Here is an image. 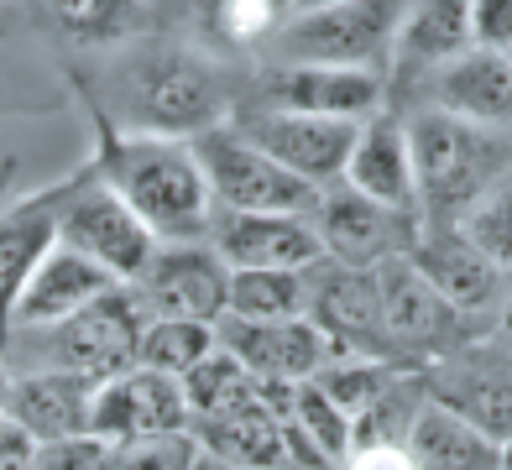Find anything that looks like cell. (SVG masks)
<instances>
[{"instance_id":"1","label":"cell","mask_w":512,"mask_h":470,"mask_svg":"<svg viewBox=\"0 0 512 470\" xmlns=\"http://www.w3.org/2000/svg\"><path fill=\"white\" fill-rule=\"evenodd\" d=\"M95 173L147 220V230L157 235L162 246L209 241V230H215L220 204H215V194H209V178L199 168L194 141L136 136V131L110 126L100 115Z\"/></svg>"},{"instance_id":"2","label":"cell","mask_w":512,"mask_h":470,"mask_svg":"<svg viewBox=\"0 0 512 470\" xmlns=\"http://www.w3.org/2000/svg\"><path fill=\"white\" fill-rule=\"evenodd\" d=\"M236 110L225 74L189 47L157 42L121 63L115 74V121L136 136H178L194 141L209 126H225Z\"/></svg>"},{"instance_id":"3","label":"cell","mask_w":512,"mask_h":470,"mask_svg":"<svg viewBox=\"0 0 512 470\" xmlns=\"http://www.w3.org/2000/svg\"><path fill=\"white\" fill-rule=\"evenodd\" d=\"M408 141H413L424 220H460L486 188L502 183L507 162H512V147L502 131H486L434 105H418L408 115Z\"/></svg>"},{"instance_id":"4","label":"cell","mask_w":512,"mask_h":470,"mask_svg":"<svg viewBox=\"0 0 512 470\" xmlns=\"http://www.w3.org/2000/svg\"><path fill=\"white\" fill-rule=\"evenodd\" d=\"M408 6L413 0H340L319 11H293L256 53H262V68H371L392 79V53H398Z\"/></svg>"},{"instance_id":"5","label":"cell","mask_w":512,"mask_h":470,"mask_svg":"<svg viewBox=\"0 0 512 470\" xmlns=\"http://www.w3.org/2000/svg\"><path fill=\"white\" fill-rule=\"evenodd\" d=\"M142 329H147V309L136 303L131 282L110 288L105 298H95L89 309H79L74 319L48 324V329H11L0 345V361L11 356H37L27 371H74L89 382H110L136 366L142 356Z\"/></svg>"},{"instance_id":"6","label":"cell","mask_w":512,"mask_h":470,"mask_svg":"<svg viewBox=\"0 0 512 470\" xmlns=\"http://www.w3.org/2000/svg\"><path fill=\"white\" fill-rule=\"evenodd\" d=\"M194 152L220 209H241V215H314L319 209L324 188H314L309 178H298L277 157H267L230 121L194 136Z\"/></svg>"},{"instance_id":"7","label":"cell","mask_w":512,"mask_h":470,"mask_svg":"<svg viewBox=\"0 0 512 470\" xmlns=\"http://www.w3.org/2000/svg\"><path fill=\"white\" fill-rule=\"evenodd\" d=\"M371 272H377L382 324H387V345H392V356H398V366L424 371L434 361H445L450 350L492 335V329L471 324L460 309H450V303L439 298V288L408 262V256H387V262L371 267Z\"/></svg>"},{"instance_id":"8","label":"cell","mask_w":512,"mask_h":470,"mask_svg":"<svg viewBox=\"0 0 512 470\" xmlns=\"http://www.w3.org/2000/svg\"><path fill=\"white\" fill-rule=\"evenodd\" d=\"M58 241L84 251L89 262H100L115 282H136L142 267L157 256V235L147 230V220L115 194V188L95 173V178H79L68 183L63 209H58Z\"/></svg>"},{"instance_id":"9","label":"cell","mask_w":512,"mask_h":470,"mask_svg":"<svg viewBox=\"0 0 512 470\" xmlns=\"http://www.w3.org/2000/svg\"><path fill=\"white\" fill-rule=\"evenodd\" d=\"M230 126L241 136H251L267 157H277L283 168H293L298 178H309L314 188L345 183L356 152V121H330V115H304V110H277V105H236Z\"/></svg>"},{"instance_id":"10","label":"cell","mask_w":512,"mask_h":470,"mask_svg":"<svg viewBox=\"0 0 512 470\" xmlns=\"http://www.w3.org/2000/svg\"><path fill=\"white\" fill-rule=\"evenodd\" d=\"M424 382H429V403L476 423L497 444L512 439V350L502 340L481 335L471 345L450 350L445 361L424 366Z\"/></svg>"},{"instance_id":"11","label":"cell","mask_w":512,"mask_h":470,"mask_svg":"<svg viewBox=\"0 0 512 470\" xmlns=\"http://www.w3.org/2000/svg\"><path fill=\"white\" fill-rule=\"evenodd\" d=\"M408 262L471 324H481V329L497 324V309H502V293H507L512 272H502L455 220H424L418 225V241L408 246Z\"/></svg>"},{"instance_id":"12","label":"cell","mask_w":512,"mask_h":470,"mask_svg":"<svg viewBox=\"0 0 512 470\" xmlns=\"http://www.w3.org/2000/svg\"><path fill=\"white\" fill-rule=\"evenodd\" d=\"M314 329L335 345V356H366V361H392L387 324H382V298H377V272L371 267H345V262H314L309 267V309Z\"/></svg>"},{"instance_id":"13","label":"cell","mask_w":512,"mask_h":470,"mask_svg":"<svg viewBox=\"0 0 512 470\" xmlns=\"http://www.w3.org/2000/svg\"><path fill=\"white\" fill-rule=\"evenodd\" d=\"M136 303L147 309V319H199L220 324L230 303V267L209 241H178L157 246V256L142 267V277L131 282Z\"/></svg>"},{"instance_id":"14","label":"cell","mask_w":512,"mask_h":470,"mask_svg":"<svg viewBox=\"0 0 512 470\" xmlns=\"http://www.w3.org/2000/svg\"><path fill=\"white\" fill-rule=\"evenodd\" d=\"M251 105H277V110H304V115H330V121H371L392 105V79L371 68H262L251 84Z\"/></svg>"},{"instance_id":"15","label":"cell","mask_w":512,"mask_h":470,"mask_svg":"<svg viewBox=\"0 0 512 470\" xmlns=\"http://www.w3.org/2000/svg\"><path fill=\"white\" fill-rule=\"evenodd\" d=\"M418 225H424V215L387 209L351 183H330L319 194V209H314V230L324 241V256L345 262V267H382L387 256H408V246L418 241Z\"/></svg>"},{"instance_id":"16","label":"cell","mask_w":512,"mask_h":470,"mask_svg":"<svg viewBox=\"0 0 512 470\" xmlns=\"http://www.w3.org/2000/svg\"><path fill=\"white\" fill-rule=\"evenodd\" d=\"M189 423L194 413H189V392H183L178 376L131 366L121 376H110V382H100L89 434L115 450V444H136V439H157V434H183Z\"/></svg>"},{"instance_id":"17","label":"cell","mask_w":512,"mask_h":470,"mask_svg":"<svg viewBox=\"0 0 512 470\" xmlns=\"http://www.w3.org/2000/svg\"><path fill=\"white\" fill-rule=\"evenodd\" d=\"M209 246L225 256L230 272H309L314 262H324L314 215H241V209H220Z\"/></svg>"},{"instance_id":"18","label":"cell","mask_w":512,"mask_h":470,"mask_svg":"<svg viewBox=\"0 0 512 470\" xmlns=\"http://www.w3.org/2000/svg\"><path fill=\"white\" fill-rule=\"evenodd\" d=\"M220 345L262 382H309L335 361V345L314 329V319H220Z\"/></svg>"},{"instance_id":"19","label":"cell","mask_w":512,"mask_h":470,"mask_svg":"<svg viewBox=\"0 0 512 470\" xmlns=\"http://www.w3.org/2000/svg\"><path fill=\"white\" fill-rule=\"evenodd\" d=\"M418 89H424V105L434 110H450L486 131H512V53L471 47L455 63L434 68Z\"/></svg>"},{"instance_id":"20","label":"cell","mask_w":512,"mask_h":470,"mask_svg":"<svg viewBox=\"0 0 512 470\" xmlns=\"http://www.w3.org/2000/svg\"><path fill=\"white\" fill-rule=\"evenodd\" d=\"M95 392L100 382L74 371H21L6 387V413L11 423H21L37 444H58V439H79L95 423Z\"/></svg>"},{"instance_id":"21","label":"cell","mask_w":512,"mask_h":470,"mask_svg":"<svg viewBox=\"0 0 512 470\" xmlns=\"http://www.w3.org/2000/svg\"><path fill=\"white\" fill-rule=\"evenodd\" d=\"M345 183L361 188L366 199H377L387 209H403V215H424L418 209V168H413V141H408V121L398 110H382L361 121L351 168H345Z\"/></svg>"},{"instance_id":"22","label":"cell","mask_w":512,"mask_h":470,"mask_svg":"<svg viewBox=\"0 0 512 470\" xmlns=\"http://www.w3.org/2000/svg\"><path fill=\"white\" fill-rule=\"evenodd\" d=\"M110 288H121L100 262H89L84 251L74 246H53L42 256V267L32 272V282L21 288L16 298V314H11V329H48V324H63L74 319L79 309H89L95 298H105ZM6 345V340H0Z\"/></svg>"},{"instance_id":"23","label":"cell","mask_w":512,"mask_h":470,"mask_svg":"<svg viewBox=\"0 0 512 470\" xmlns=\"http://www.w3.org/2000/svg\"><path fill=\"white\" fill-rule=\"evenodd\" d=\"M471 47H476L471 0H413L403 32H398V53H392V89L424 84L434 68L455 63Z\"/></svg>"},{"instance_id":"24","label":"cell","mask_w":512,"mask_h":470,"mask_svg":"<svg viewBox=\"0 0 512 470\" xmlns=\"http://www.w3.org/2000/svg\"><path fill=\"white\" fill-rule=\"evenodd\" d=\"M63 188H48L42 199L11 209L0 220V340L11 335V314H16V298L21 288L32 282V272L42 267V256L58 246V209H63Z\"/></svg>"},{"instance_id":"25","label":"cell","mask_w":512,"mask_h":470,"mask_svg":"<svg viewBox=\"0 0 512 470\" xmlns=\"http://www.w3.org/2000/svg\"><path fill=\"white\" fill-rule=\"evenodd\" d=\"M189 434L199 439V450L209 460L241 465V470H293L288 465V444H283V418L272 413V403L236 408V413H215V418H194Z\"/></svg>"},{"instance_id":"26","label":"cell","mask_w":512,"mask_h":470,"mask_svg":"<svg viewBox=\"0 0 512 470\" xmlns=\"http://www.w3.org/2000/svg\"><path fill=\"white\" fill-rule=\"evenodd\" d=\"M408 460L413 470H502V444L481 434L476 423L455 418L450 408L429 403L413 423Z\"/></svg>"},{"instance_id":"27","label":"cell","mask_w":512,"mask_h":470,"mask_svg":"<svg viewBox=\"0 0 512 470\" xmlns=\"http://www.w3.org/2000/svg\"><path fill=\"white\" fill-rule=\"evenodd\" d=\"M424 408H429V382H424V371L403 366V371L382 387L377 403H371V408L356 418L351 455H356V450H408L413 423H418V413H424Z\"/></svg>"},{"instance_id":"28","label":"cell","mask_w":512,"mask_h":470,"mask_svg":"<svg viewBox=\"0 0 512 470\" xmlns=\"http://www.w3.org/2000/svg\"><path fill=\"white\" fill-rule=\"evenodd\" d=\"M183 392H189V413L194 418L236 413V408H251V403H262V397H267L262 376H251L225 345H215L189 376H183Z\"/></svg>"},{"instance_id":"29","label":"cell","mask_w":512,"mask_h":470,"mask_svg":"<svg viewBox=\"0 0 512 470\" xmlns=\"http://www.w3.org/2000/svg\"><path fill=\"white\" fill-rule=\"evenodd\" d=\"M309 272H230V319H304Z\"/></svg>"},{"instance_id":"30","label":"cell","mask_w":512,"mask_h":470,"mask_svg":"<svg viewBox=\"0 0 512 470\" xmlns=\"http://www.w3.org/2000/svg\"><path fill=\"white\" fill-rule=\"evenodd\" d=\"M215 345H220L215 324H199V319H147L136 366L168 371V376H178V382H183V376H189Z\"/></svg>"},{"instance_id":"31","label":"cell","mask_w":512,"mask_h":470,"mask_svg":"<svg viewBox=\"0 0 512 470\" xmlns=\"http://www.w3.org/2000/svg\"><path fill=\"white\" fill-rule=\"evenodd\" d=\"M403 366H392V361H366V356H335L330 366H324L319 376H314V382L324 387V392H330L335 397V403L345 408V413H351V423L371 408V403H377V397H382V387L392 382V376H398Z\"/></svg>"},{"instance_id":"32","label":"cell","mask_w":512,"mask_h":470,"mask_svg":"<svg viewBox=\"0 0 512 470\" xmlns=\"http://www.w3.org/2000/svg\"><path fill=\"white\" fill-rule=\"evenodd\" d=\"M471 241L492 256V262L502 272H512V183H497V188H486V194L465 209V215L455 220Z\"/></svg>"},{"instance_id":"33","label":"cell","mask_w":512,"mask_h":470,"mask_svg":"<svg viewBox=\"0 0 512 470\" xmlns=\"http://www.w3.org/2000/svg\"><path fill=\"white\" fill-rule=\"evenodd\" d=\"M288 16V0H209L215 32L236 47H262Z\"/></svg>"},{"instance_id":"34","label":"cell","mask_w":512,"mask_h":470,"mask_svg":"<svg viewBox=\"0 0 512 470\" xmlns=\"http://www.w3.org/2000/svg\"><path fill=\"white\" fill-rule=\"evenodd\" d=\"M110 470H199V439L183 434H157L136 444H115Z\"/></svg>"},{"instance_id":"35","label":"cell","mask_w":512,"mask_h":470,"mask_svg":"<svg viewBox=\"0 0 512 470\" xmlns=\"http://www.w3.org/2000/svg\"><path fill=\"white\" fill-rule=\"evenodd\" d=\"M58 21L84 42H105L115 32H126V21L136 11V0H53Z\"/></svg>"},{"instance_id":"36","label":"cell","mask_w":512,"mask_h":470,"mask_svg":"<svg viewBox=\"0 0 512 470\" xmlns=\"http://www.w3.org/2000/svg\"><path fill=\"white\" fill-rule=\"evenodd\" d=\"M37 470H110V444L95 439V434L42 444V450H37Z\"/></svg>"},{"instance_id":"37","label":"cell","mask_w":512,"mask_h":470,"mask_svg":"<svg viewBox=\"0 0 512 470\" xmlns=\"http://www.w3.org/2000/svg\"><path fill=\"white\" fill-rule=\"evenodd\" d=\"M471 32L476 47L512 53V0H471Z\"/></svg>"},{"instance_id":"38","label":"cell","mask_w":512,"mask_h":470,"mask_svg":"<svg viewBox=\"0 0 512 470\" xmlns=\"http://www.w3.org/2000/svg\"><path fill=\"white\" fill-rule=\"evenodd\" d=\"M37 450L42 444L21 429V423H11L0 413V470H37Z\"/></svg>"},{"instance_id":"39","label":"cell","mask_w":512,"mask_h":470,"mask_svg":"<svg viewBox=\"0 0 512 470\" xmlns=\"http://www.w3.org/2000/svg\"><path fill=\"white\" fill-rule=\"evenodd\" d=\"M345 470H413L408 450H356Z\"/></svg>"},{"instance_id":"40","label":"cell","mask_w":512,"mask_h":470,"mask_svg":"<svg viewBox=\"0 0 512 470\" xmlns=\"http://www.w3.org/2000/svg\"><path fill=\"white\" fill-rule=\"evenodd\" d=\"M492 340H502L512 350V277H507V293H502V309H497V324H492Z\"/></svg>"},{"instance_id":"41","label":"cell","mask_w":512,"mask_h":470,"mask_svg":"<svg viewBox=\"0 0 512 470\" xmlns=\"http://www.w3.org/2000/svg\"><path fill=\"white\" fill-rule=\"evenodd\" d=\"M319 6H340V0H288V16L293 11H319Z\"/></svg>"},{"instance_id":"42","label":"cell","mask_w":512,"mask_h":470,"mask_svg":"<svg viewBox=\"0 0 512 470\" xmlns=\"http://www.w3.org/2000/svg\"><path fill=\"white\" fill-rule=\"evenodd\" d=\"M199 470H241V465H225V460H209V455L199 450Z\"/></svg>"},{"instance_id":"43","label":"cell","mask_w":512,"mask_h":470,"mask_svg":"<svg viewBox=\"0 0 512 470\" xmlns=\"http://www.w3.org/2000/svg\"><path fill=\"white\" fill-rule=\"evenodd\" d=\"M502 470H512V439L502 444Z\"/></svg>"}]
</instances>
